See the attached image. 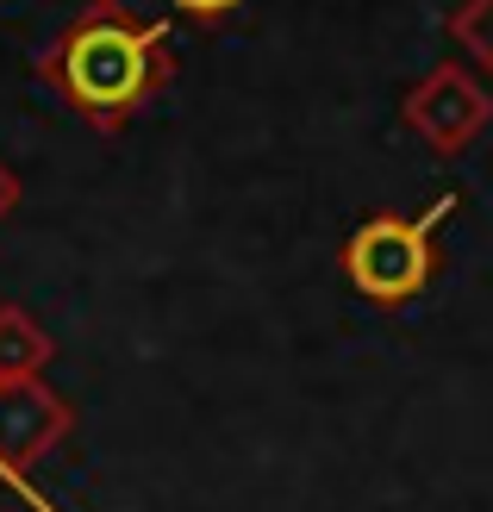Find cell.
Segmentation results:
<instances>
[{
	"mask_svg": "<svg viewBox=\"0 0 493 512\" xmlns=\"http://www.w3.org/2000/svg\"><path fill=\"white\" fill-rule=\"evenodd\" d=\"M44 75L82 119L119 125L163 82V25H138L119 7H88L44 57Z\"/></svg>",
	"mask_w": 493,
	"mask_h": 512,
	"instance_id": "obj_1",
	"label": "cell"
},
{
	"mask_svg": "<svg viewBox=\"0 0 493 512\" xmlns=\"http://www.w3.org/2000/svg\"><path fill=\"white\" fill-rule=\"evenodd\" d=\"M456 213V194H444L419 219H362L344 244V275L369 300H412L431 281V238Z\"/></svg>",
	"mask_w": 493,
	"mask_h": 512,
	"instance_id": "obj_2",
	"label": "cell"
},
{
	"mask_svg": "<svg viewBox=\"0 0 493 512\" xmlns=\"http://www.w3.org/2000/svg\"><path fill=\"white\" fill-rule=\"evenodd\" d=\"M57 425H63V413L38 381H7L0 388V463L19 469L32 456H44L50 438H57Z\"/></svg>",
	"mask_w": 493,
	"mask_h": 512,
	"instance_id": "obj_3",
	"label": "cell"
},
{
	"mask_svg": "<svg viewBox=\"0 0 493 512\" xmlns=\"http://www.w3.org/2000/svg\"><path fill=\"white\" fill-rule=\"evenodd\" d=\"M38 363H44L38 325L25 313H13V306H0V388H7V381H32Z\"/></svg>",
	"mask_w": 493,
	"mask_h": 512,
	"instance_id": "obj_4",
	"label": "cell"
},
{
	"mask_svg": "<svg viewBox=\"0 0 493 512\" xmlns=\"http://www.w3.org/2000/svg\"><path fill=\"white\" fill-rule=\"evenodd\" d=\"M181 13H194V19H219V13H231L238 0H175Z\"/></svg>",
	"mask_w": 493,
	"mask_h": 512,
	"instance_id": "obj_5",
	"label": "cell"
},
{
	"mask_svg": "<svg viewBox=\"0 0 493 512\" xmlns=\"http://www.w3.org/2000/svg\"><path fill=\"white\" fill-rule=\"evenodd\" d=\"M13 207H19V182H13V175H7V169H0V219H7Z\"/></svg>",
	"mask_w": 493,
	"mask_h": 512,
	"instance_id": "obj_6",
	"label": "cell"
}]
</instances>
